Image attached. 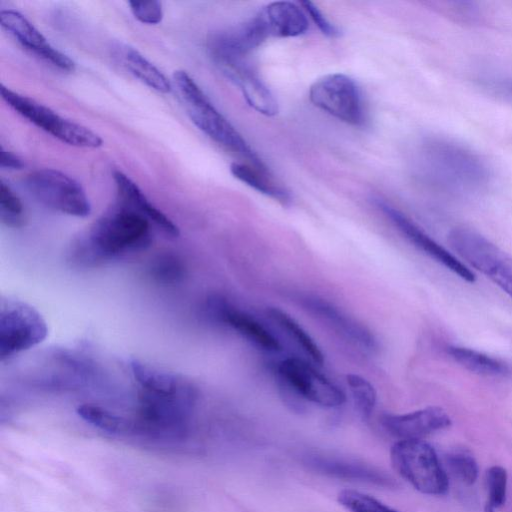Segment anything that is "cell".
Here are the masks:
<instances>
[{"label":"cell","mask_w":512,"mask_h":512,"mask_svg":"<svg viewBox=\"0 0 512 512\" xmlns=\"http://www.w3.org/2000/svg\"><path fill=\"white\" fill-rule=\"evenodd\" d=\"M131 368L140 388L131 430L155 439L183 438L197 400L195 387L181 375L138 361Z\"/></svg>","instance_id":"obj_1"},{"label":"cell","mask_w":512,"mask_h":512,"mask_svg":"<svg viewBox=\"0 0 512 512\" xmlns=\"http://www.w3.org/2000/svg\"><path fill=\"white\" fill-rule=\"evenodd\" d=\"M152 242L151 223L139 213L120 205L98 219L86 235L71 246L69 261L95 266L121 255L147 249Z\"/></svg>","instance_id":"obj_2"},{"label":"cell","mask_w":512,"mask_h":512,"mask_svg":"<svg viewBox=\"0 0 512 512\" xmlns=\"http://www.w3.org/2000/svg\"><path fill=\"white\" fill-rule=\"evenodd\" d=\"M421 170L435 187L455 194L484 188L489 170L479 155L447 139H432L421 149Z\"/></svg>","instance_id":"obj_3"},{"label":"cell","mask_w":512,"mask_h":512,"mask_svg":"<svg viewBox=\"0 0 512 512\" xmlns=\"http://www.w3.org/2000/svg\"><path fill=\"white\" fill-rule=\"evenodd\" d=\"M173 81L191 121L211 140L244 158L254 167L270 172L242 135L217 110L207 95L184 70L173 74Z\"/></svg>","instance_id":"obj_4"},{"label":"cell","mask_w":512,"mask_h":512,"mask_svg":"<svg viewBox=\"0 0 512 512\" xmlns=\"http://www.w3.org/2000/svg\"><path fill=\"white\" fill-rule=\"evenodd\" d=\"M393 468L416 490L443 495L449 487L446 471L435 450L423 440H399L391 448Z\"/></svg>","instance_id":"obj_5"},{"label":"cell","mask_w":512,"mask_h":512,"mask_svg":"<svg viewBox=\"0 0 512 512\" xmlns=\"http://www.w3.org/2000/svg\"><path fill=\"white\" fill-rule=\"evenodd\" d=\"M2 99L19 115L56 139L75 147L98 148L102 138L86 126L62 117L51 108L1 85Z\"/></svg>","instance_id":"obj_6"},{"label":"cell","mask_w":512,"mask_h":512,"mask_svg":"<svg viewBox=\"0 0 512 512\" xmlns=\"http://www.w3.org/2000/svg\"><path fill=\"white\" fill-rule=\"evenodd\" d=\"M29 195L41 205L75 217L91 213V204L79 182L69 175L50 168L30 172L24 178Z\"/></svg>","instance_id":"obj_7"},{"label":"cell","mask_w":512,"mask_h":512,"mask_svg":"<svg viewBox=\"0 0 512 512\" xmlns=\"http://www.w3.org/2000/svg\"><path fill=\"white\" fill-rule=\"evenodd\" d=\"M312 104L353 126H361L366 112L361 91L356 82L342 73L325 75L316 80L309 89Z\"/></svg>","instance_id":"obj_8"},{"label":"cell","mask_w":512,"mask_h":512,"mask_svg":"<svg viewBox=\"0 0 512 512\" xmlns=\"http://www.w3.org/2000/svg\"><path fill=\"white\" fill-rule=\"evenodd\" d=\"M275 372L293 394L325 408L342 406L344 392L311 364L299 358H286L276 364Z\"/></svg>","instance_id":"obj_9"},{"label":"cell","mask_w":512,"mask_h":512,"mask_svg":"<svg viewBox=\"0 0 512 512\" xmlns=\"http://www.w3.org/2000/svg\"><path fill=\"white\" fill-rule=\"evenodd\" d=\"M47 335L46 323L31 306L8 301L2 305L0 356L2 360L37 345Z\"/></svg>","instance_id":"obj_10"},{"label":"cell","mask_w":512,"mask_h":512,"mask_svg":"<svg viewBox=\"0 0 512 512\" xmlns=\"http://www.w3.org/2000/svg\"><path fill=\"white\" fill-rule=\"evenodd\" d=\"M211 57L219 69L241 90L250 107L266 116H273L278 112L274 95L260 79L249 61V56L217 53Z\"/></svg>","instance_id":"obj_11"},{"label":"cell","mask_w":512,"mask_h":512,"mask_svg":"<svg viewBox=\"0 0 512 512\" xmlns=\"http://www.w3.org/2000/svg\"><path fill=\"white\" fill-rule=\"evenodd\" d=\"M374 203L396 229L415 247L463 280L471 283L475 281L474 273L465 264L426 234L404 213L380 198L375 199Z\"/></svg>","instance_id":"obj_12"},{"label":"cell","mask_w":512,"mask_h":512,"mask_svg":"<svg viewBox=\"0 0 512 512\" xmlns=\"http://www.w3.org/2000/svg\"><path fill=\"white\" fill-rule=\"evenodd\" d=\"M299 303L309 313L352 345L367 352L378 349L374 334L333 303L315 295H302Z\"/></svg>","instance_id":"obj_13"},{"label":"cell","mask_w":512,"mask_h":512,"mask_svg":"<svg viewBox=\"0 0 512 512\" xmlns=\"http://www.w3.org/2000/svg\"><path fill=\"white\" fill-rule=\"evenodd\" d=\"M0 24L25 49L54 67L73 72L75 63L66 54L53 47L43 34L20 12L6 9L0 12Z\"/></svg>","instance_id":"obj_14"},{"label":"cell","mask_w":512,"mask_h":512,"mask_svg":"<svg viewBox=\"0 0 512 512\" xmlns=\"http://www.w3.org/2000/svg\"><path fill=\"white\" fill-rule=\"evenodd\" d=\"M209 308L219 322L230 327L257 348L269 353L281 350L278 339L263 324L225 299H212Z\"/></svg>","instance_id":"obj_15"},{"label":"cell","mask_w":512,"mask_h":512,"mask_svg":"<svg viewBox=\"0 0 512 512\" xmlns=\"http://www.w3.org/2000/svg\"><path fill=\"white\" fill-rule=\"evenodd\" d=\"M383 427L399 440H422L451 425L449 415L440 407L430 406L406 414H384Z\"/></svg>","instance_id":"obj_16"},{"label":"cell","mask_w":512,"mask_h":512,"mask_svg":"<svg viewBox=\"0 0 512 512\" xmlns=\"http://www.w3.org/2000/svg\"><path fill=\"white\" fill-rule=\"evenodd\" d=\"M113 178L116 184L120 205L125 206L153 223L170 237H178L179 228L161 210L154 206L141 189L127 175L115 170Z\"/></svg>","instance_id":"obj_17"},{"label":"cell","mask_w":512,"mask_h":512,"mask_svg":"<svg viewBox=\"0 0 512 512\" xmlns=\"http://www.w3.org/2000/svg\"><path fill=\"white\" fill-rule=\"evenodd\" d=\"M267 28L269 37H297L309 28L306 13L290 1L269 3L258 12Z\"/></svg>","instance_id":"obj_18"},{"label":"cell","mask_w":512,"mask_h":512,"mask_svg":"<svg viewBox=\"0 0 512 512\" xmlns=\"http://www.w3.org/2000/svg\"><path fill=\"white\" fill-rule=\"evenodd\" d=\"M114 54L120 63L146 86L163 94L171 92L172 84L169 79L137 49L118 43L114 47Z\"/></svg>","instance_id":"obj_19"},{"label":"cell","mask_w":512,"mask_h":512,"mask_svg":"<svg viewBox=\"0 0 512 512\" xmlns=\"http://www.w3.org/2000/svg\"><path fill=\"white\" fill-rule=\"evenodd\" d=\"M447 353L459 365L481 376L499 378L511 374L509 365L504 361L471 348L449 346Z\"/></svg>","instance_id":"obj_20"},{"label":"cell","mask_w":512,"mask_h":512,"mask_svg":"<svg viewBox=\"0 0 512 512\" xmlns=\"http://www.w3.org/2000/svg\"><path fill=\"white\" fill-rule=\"evenodd\" d=\"M232 175L261 194L287 205L291 201L287 190L278 185L270 172L260 170L249 163L234 162L230 166Z\"/></svg>","instance_id":"obj_21"},{"label":"cell","mask_w":512,"mask_h":512,"mask_svg":"<svg viewBox=\"0 0 512 512\" xmlns=\"http://www.w3.org/2000/svg\"><path fill=\"white\" fill-rule=\"evenodd\" d=\"M266 314L313 363L323 364L324 355L321 349L294 318L276 307L268 308Z\"/></svg>","instance_id":"obj_22"},{"label":"cell","mask_w":512,"mask_h":512,"mask_svg":"<svg viewBox=\"0 0 512 512\" xmlns=\"http://www.w3.org/2000/svg\"><path fill=\"white\" fill-rule=\"evenodd\" d=\"M77 414L90 425L111 434L126 433L131 430V421L106 408L94 404H83Z\"/></svg>","instance_id":"obj_23"},{"label":"cell","mask_w":512,"mask_h":512,"mask_svg":"<svg viewBox=\"0 0 512 512\" xmlns=\"http://www.w3.org/2000/svg\"><path fill=\"white\" fill-rule=\"evenodd\" d=\"M320 470L328 474L343 476L348 478L364 479L373 482H387V477L373 471L367 467L357 464H350L342 461L320 458L313 462Z\"/></svg>","instance_id":"obj_24"},{"label":"cell","mask_w":512,"mask_h":512,"mask_svg":"<svg viewBox=\"0 0 512 512\" xmlns=\"http://www.w3.org/2000/svg\"><path fill=\"white\" fill-rule=\"evenodd\" d=\"M346 381L358 412L363 418H370L377 401L374 386L369 380L357 374H348Z\"/></svg>","instance_id":"obj_25"},{"label":"cell","mask_w":512,"mask_h":512,"mask_svg":"<svg viewBox=\"0 0 512 512\" xmlns=\"http://www.w3.org/2000/svg\"><path fill=\"white\" fill-rule=\"evenodd\" d=\"M0 218L3 224L13 228L25 224L23 204L3 179L0 181Z\"/></svg>","instance_id":"obj_26"},{"label":"cell","mask_w":512,"mask_h":512,"mask_svg":"<svg viewBox=\"0 0 512 512\" xmlns=\"http://www.w3.org/2000/svg\"><path fill=\"white\" fill-rule=\"evenodd\" d=\"M446 466L453 477L465 485H472L478 476L475 458L465 450H454L445 457Z\"/></svg>","instance_id":"obj_27"},{"label":"cell","mask_w":512,"mask_h":512,"mask_svg":"<svg viewBox=\"0 0 512 512\" xmlns=\"http://www.w3.org/2000/svg\"><path fill=\"white\" fill-rule=\"evenodd\" d=\"M337 500L350 512H398L374 497L356 490L340 491Z\"/></svg>","instance_id":"obj_28"},{"label":"cell","mask_w":512,"mask_h":512,"mask_svg":"<svg viewBox=\"0 0 512 512\" xmlns=\"http://www.w3.org/2000/svg\"><path fill=\"white\" fill-rule=\"evenodd\" d=\"M150 273L158 282L169 284L180 281L185 275L181 260L173 254H161L151 264Z\"/></svg>","instance_id":"obj_29"},{"label":"cell","mask_w":512,"mask_h":512,"mask_svg":"<svg viewBox=\"0 0 512 512\" xmlns=\"http://www.w3.org/2000/svg\"><path fill=\"white\" fill-rule=\"evenodd\" d=\"M508 475L501 466H492L486 474L488 503L491 507H501L506 501Z\"/></svg>","instance_id":"obj_30"},{"label":"cell","mask_w":512,"mask_h":512,"mask_svg":"<svg viewBox=\"0 0 512 512\" xmlns=\"http://www.w3.org/2000/svg\"><path fill=\"white\" fill-rule=\"evenodd\" d=\"M130 10L141 23L155 25L163 19V8L160 1H130Z\"/></svg>","instance_id":"obj_31"},{"label":"cell","mask_w":512,"mask_h":512,"mask_svg":"<svg viewBox=\"0 0 512 512\" xmlns=\"http://www.w3.org/2000/svg\"><path fill=\"white\" fill-rule=\"evenodd\" d=\"M301 4L303 5L306 13L309 14V17L323 34L328 37H336L339 35V31L336 26L323 15L315 4L308 0L303 1Z\"/></svg>","instance_id":"obj_32"},{"label":"cell","mask_w":512,"mask_h":512,"mask_svg":"<svg viewBox=\"0 0 512 512\" xmlns=\"http://www.w3.org/2000/svg\"><path fill=\"white\" fill-rule=\"evenodd\" d=\"M1 167L4 169L19 170L24 167V163L17 155L2 148Z\"/></svg>","instance_id":"obj_33"},{"label":"cell","mask_w":512,"mask_h":512,"mask_svg":"<svg viewBox=\"0 0 512 512\" xmlns=\"http://www.w3.org/2000/svg\"><path fill=\"white\" fill-rule=\"evenodd\" d=\"M485 512H494V508L491 507L489 504H486L485 506Z\"/></svg>","instance_id":"obj_34"},{"label":"cell","mask_w":512,"mask_h":512,"mask_svg":"<svg viewBox=\"0 0 512 512\" xmlns=\"http://www.w3.org/2000/svg\"><path fill=\"white\" fill-rule=\"evenodd\" d=\"M509 91L512 93V85L508 87Z\"/></svg>","instance_id":"obj_35"}]
</instances>
